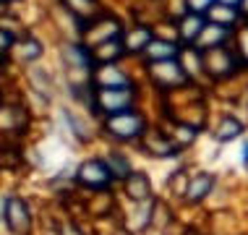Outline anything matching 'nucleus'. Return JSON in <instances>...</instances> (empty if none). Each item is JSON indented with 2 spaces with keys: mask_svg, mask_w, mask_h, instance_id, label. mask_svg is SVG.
Listing matches in <instances>:
<instances>
[{
  "mask_svg": "<svg viewBox=\"0 0 248 235\" xmlns=\"http://www.w3.org/2000/svg\"><path fill=\"white\" fill-rule=\"evenodd\" d=\"M128 102H131V92L125 86H102V92H99V105L105 110H110L112 115L125 112L128 110Z\"/></svg>",
  "mask_w": 248,
  "mask_h": 235,
  "instance_id": "1",
  "label": "nucleus"
},
{
  "mask_svg": "<svg viewBox=\"0 0 248 235\" xmlns=\"http://www.w3.org/2000/svg\"><path fill=\"white\" fill-rule=\"evenodd\" d=\"M3 212H5V222H8V227L13 233L24 235L26 230H29V214H26V206L24 201L18 199H3Z\"/></svg>",
  "mask_w": 248,
  "mask_h": 235,
  "instance_id": "2",
  "label": "nucleus"
},
{
  "mask_svg": "<svg viewBox=\"0 0 248 235\" xmlns=\"http://www.w3.org/2000/svg\"><path fill=\"white\" fill-rule=\"evenodd\" d=\"M141 118L133 115V112H118V115L110 118V133H115L120 139H128V136H136L141 131Z\"/></svg>",
  "mask_w": 248,
  "mask_h": 235,
  "instance_id": "3",
  "label": "nucleus"
},
{
  "mask_svg": "<svg viewBox=\"0 0 248 235\" xmlns=\"http://www.w3.org/2000/svg\"><path fill=\"white\" fill-rule=\"evenodd\" d=\"M78 178H81L86 186H92V188H102L107 180H110V170L105 167V162L94 159V162L81 165V170H78Z\"/></svg>",
  "mask_w": 248,
  "mask_h": 235,
  "instance_id": "4",
  "label": "nucleus"
},
{
  "mask_svg": "<svg viewBox=\"0 0 248 235\" xmlns=\"http://www.w3.org/2000/svg\"><path fill=\"white\" fill-rule=\"evenodd\" d=\"M212 183H214V178H212V175H199V178L191 183V188H188V199H191V201L204 199L206 193L212 191Z\"/></svg>",
  "mask_w": 248,
  "mask_h": 235,
  "instance_id": "5",
  "label": "nucleus"
},
{
  "mask_svg": "<svg viewBox=\"0 0 248 235\" xmlns=\"http://www.w3.org/2000/svg\"><path fill=\"white\" fill-rule=\"evenodd\" d=\"M238 133H240V123H238V120L227 118L225 123H222V128H219V141H227V139L238 136Z\"/></svg>",
  "mask_w": 248,
  "mask_h": 235,
  "instance_id": "6",
  "label": "nucleus"
},
{
  "mask_svg": "<svg viewBox=\"0 0 248 235\" xmlns=\"http://www.w3.org/2000/svg\"><path fill=\"white\" fill-rule=\"evenodd\" d=\"M183 26H186V29H183V37H186V39H193L201 29H204V24H201V18H199V16L186 18V24H183Z\"/></svg>",
  "mask_w": 248,
  "mask_h": 235,
  "instance_id": "7",
  "label": "nucleus"
},
{
  "mask_svg": "<svg viewBox=\"0 0 248 235\" xmlns=\"http://www.w3.org/2000/svg\"><path fill=\"white\" fill-rule=\"evenodd\" d=\"M149 52H152V58L154 55H157V58H170L172 52H175V47H170L165 42H154V45H149Z\"/></svg>",
  "mask_w": 248,
  "mask_h": 235,
  "instance_id": "8",
  "label": "nucleus"
},
{
  "mask_svg": "<svg viewBox=\"0 0 248 235\" xmlns=\"http://www.w3.org/2000/svg\"><path fill=\"white\" fill-rule=\"evenodd\" d=\"M188 3H191L193 11H206V8H209V5L214 3V0H188Z\"/></svg>",
  "mask_w": 248,
  "mask_h": 235,
  "instance_id": "9",
  "label": "nucleus"
},
{
  "mask_svg": "<svg viewBox=\"0 0 248 235\" xmlns=\"http://www.w3.org/2000/svg\"><path fill=\"white\" fill-rule=\"evenodd\" d=\"M222 5H227V8H232V5H238V0H219Z\"/></svg>",
  "mask_w": 248,
  "mask_h": 235,
  "instance_id": "10",
  "label": "nucleus"
},
{
  "mask_svg": "<svg viewBox=\"0 0 248 235\" xmlns=\"http://www.w3.org/2000/svg\"><path fill=\"white\" fill-rule=\"evenodd\" d=\"M246 5H248V0H246Z\"/></svg>",
  "mask_w": 248,
  "mask_h": 235,
  "instance_id": "11",
  "label": "nucleus"
}]
</instances>
